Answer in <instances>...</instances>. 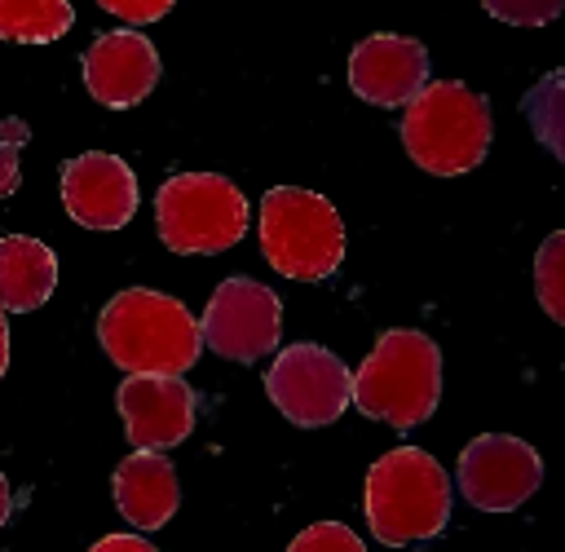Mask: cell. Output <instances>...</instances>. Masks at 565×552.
Instances as JSON below:
<instances>
[{
  "mask_svg": "<svg viewBox=\"0 0 565 552\" xmlns=\"http://www.w3.org/2000/svg\"><path fill=\"white\" fill-rule=\"evenodd\" d=\"M53 287H57L53 247L31 234H4L0 238V309L31 314L53 296Z\"/></svg>",
  "mask_w": 565,
  "mask_h": 552,
  "instance_id": "9a60e30c",
  "label": "cell"
},
{
  "mask_svg": "<svg viewBox=\"0 0 565 552\" xmlns=\"http://www.w3.org/2000/svg\"><path fill=\"white\" fill-rule=\"evenodd\" d=\"M459 495L481 508V512H512L521 508L539 481H543V459L530 442L512 433H481L459 450L455 464Z\"/></svg>",
  "mask_w": 565,
  "mask_h": 552,
  "instance_id": "9c48e42d",
  "label": "cell"
},
{
  "mask_svg": "<svg viewBox=\"0 0 565 552\" xmlns=\"http://www.w3.org/2000/svg\"><path fill=\"white\" fill-rule=\"evenodd\" d=\"M93 552H150V543L141 534H106L93 543Z\"/></svg>",
  "mask_w": 565,
  "mask_h": 552,
  "instance_id": "7402d4cb",
  "label": "cell"
},
{
  "mask_svg": "<svg viewBox=\"0 0 565 552\" xmlns=\"http://www.w3.org/2000/svg\"><path fill=\"white\" fill-rule=\"evenodd\" d=\"M362 508L371 534L388 548L433 539L450 521V477L428 450L397 446L366 468Z\"/></svg>",
  "mask_w": 565,
  "mask_h": 552,
  "instance_id": "277c9868",
  "label": "cell"
},
{
  "mask_svg": "<svg viewBox=\"0 0 565 552\" xmlns=\"http://www.w3.org/2000/svg\"><path fill=\"white\" fill-rule=\"evenodd\" d=\"M490 137V102L459 79H433L402 106V146L433 177L472 172L486 159Z\"/></svg>",
  "mask_w": 565,
  "mask_h": 552,
  "instance_id": "3957f363",
  "label": "cell"
},
{
  "mask_svg": "<svg viewBox=\"0 0 565 552\" xmlns=\"http://www.w3.org/2000/svg\"><path fill=\"white\" fill-rule=\"evenodd\" d=\"M265 393L269 402L300 428H322L335 424L349 411L353 393V371L322 344H287L274 367L265 371Z\"/></svg>",
  "mask_w": 565,
  "mask_h": 552,
  "instance_id": "52a82bcc",
  "label": "cell"
},
{
  "mask_svg": "<svg viewBox=\"0 0 565 552\" xmlns=\"http://www.w3.org/2000/svg\"><path fill=\"white\" fill-rule=\"evenodd\" d=\"M79 66H84V88L93 93V102H102L110 110L137 106L159 84V49L137 26L97 35L84 49Z\"/></svg>",
  "mask_w": 565,
  "mask_h": 552,
  "instance_id": "7c38bea8",
  "label": "cell"
},
{
  "mask_svg": "<svg viewBox=\"0 0 565 552\" xmlns=\"http://www.w3.org/2000/svg\"><path fill=\"white\" fill-rule=\"evenodd\" d=\"M199 336L212 353L230 362H260L265 353L278 349L282 300L274 287L256 278H225L199 318Z\"/></svg>",
  "mask_w": 565,
  "mask_h": 552,
  "instance_id": "ba28073f",
  "label": "cell"
},
{
  "mask_svg": "<svg viewBox=\"0 0 565 552\" xmlns=\"http://www.w3.org/2000/svg\"><path fill=\"white\" fill-rule=\"evenodd\" d=\"M9 371V322H4V309H0V375Z\"/></svg>",
  "mask_w": 565,
  "mask_h": 552,
  "instance_id": "cb8c5ba5",
  "label": "cell"
},
{
  "mask_svg": "<svg viewBox=\"0 0 565 552\" xmlns=\"http://www.w3.org/2000/svg\"><path fill=\"white\" fill-rule=\"evenodd\" d=\"M62 203L84 230H124L137 212V177L119 155H75L62 163Z\"/></svg>",
  "mask_w": 565,
  "mask_h": 552,
  "instance_id": "8fae6325",
  "label": "cell"
},
{
  "mask_svg": "<svg viewBox=\"0 0 565 552\" xmlns=\"http://www.w3.org/2000/svg\"><path fill=\"white\" fill-rule=\"evenodd\" d=\"M291 552H362V539L340 521H318L291 539Z\"/></svg>",
  "mask_w": 565,
  "mask_h": 552,
  "instance_id": "d6986e66",
  "label": "cell"
},
{
  "mask_svg": "<svg viewBox=\"0 0 565 552\" xmlns=\"http://www.w3.org/2000/svg\"><path fill=\"white\" fill-rule=\"evenodd\" d=\"M115 406L124 415L128 442L141 450H168L190 437L199 397L181 375H150L128 371V380L115 393Z\"/></svg>",
  "mask_w": 565,
  "mask_h": 552,
  "instance_id": "30bf717a",
  "label": "cell"
},
{
  "mask_svg": "<svg viewBox=\"0 0 565 552\" xmlns=\"http://www.w3.org/2000/svg\"><path fill=\"white\" fill-rule=\"evenodd\" d=\"M154 225L177 256H216L247 234V199L221 172H177L154 194Z\"/></svg>",
  "mask_w": 565,
  "mask_h": 552,
  "instance_id": "8992f818",
  "label": "cell"
},
{
  "mask_svg": "<svg viewBox=\"0 0 565 552\" xmlns=\"http://www.w3.org/2000/svg\"><path fill=\"white\" fill-rule=\"evenodd\" d=\"M97 4L128 26H146V22H159L177 0H97Z\"/></svg>",
  "mask_w": 565,
  "mask_h": 552,
  "instance_id": "44dd1931",
  "label": "cell"
},
{
  "mask_svg": "<svg viewBox=\"0 0 565 552\" xmlns=\"http://www.w3.org/2000/svg\"><path fill=\"white\" fill-rule=\"evenodd\" d=\"M428 84V53L415 35L375 31L349 53V88L371 106H406Z\"/></svg>",
  "mask_w": 565,
  "mask_h": 552,
  "instance_id": "4fadbf2b",
  "label": "cell"
},
{
  "mask_svg": "<svg viewBox=\"0 0 565 552\" xmlns=\"http://www.w3.org/2000/svg\"><path fill=\"white\" fill-rule=\"evenodd\" d=\"M534 287L552 322H565V234H547L534 261Z\"/></svg>",
  "mask_w": 565,
  "mask_h": 552,
  "instance_id": "e0dca14e",
  "label": "cell"
},
{
  "mask_svg": "<svg viewBox=\"0 0 565 552\" xmlns=\"http://www.w3.org/2000/svg\"><path fill=\"white\" fill-rule=\"evenodd\" d=\"M181 503L177 468L163 450H132L115 468V508L132 530H159Z\"/></svg>",
  "mask_w": 565,
  "mask_h": 552,
  "instance_id": "5bb4252c",
  "label": "cell"
},
{
  "mask_svg": "<svg viewBox=\"0 0 565 552\" xmlns=\"http://www.w3.org/2000/svg\"><path fill=\"white\" fill-rule=\"evenodd\" d=\"M9 512H13V495H9V477L0 473V526L9 521Z\"/></svg>",
  "mask_w": 565,
  "mask_h": 552,
  "instance_id": "603a6c76",
  "label": "cell"
},
{
  "mask_svg": "<svg viewBox=\"0 0 565 552\" xmlns=\"http://www.w3.org/2000/svg\"><path fill=\"white\" fill-rule=\"evenodd\" d=\"M260 252L282 278H331L344 261V221L331 199L300 185H274L260 199Z\"/></svg>",
  "mask_w": 565,
  "mask_h": 552,
  "instance_id": "5b68a950",
  "label": "cell"
},
{
  "mask_svg": "<svg viewBox=\"0 0 565 552\" xmlns=\"http://www.w3.org/2000/svg\"><path fill=\"white\" fill-rule=\"evenodd\" d=\"M26 124L18 119V115H9V119H0V194H13L18 190V181H22V172H18V150L26 146Z\"/></svg>",
  "mask_w": 565,
  "mask_h": 552,
  "instance_id": "ffe728a7",
  "label": "cell"
},
{
  "mask_svg": "<svg viewBox=\"0 0 565 552\" xmlns=\"http://www.w3.org/2000/svg\"><path fill=\"white\" fill-rule=\"evenodd\" d=\"M97 340L119 371H150V375H185L199 353V318L168 291L124 287L97 314Z\"/></svg>",
  "mask_w": 565,
  "mask_h": 552,
  "instance_id": "6da1fadb",
  "label": "cell"
},
{
  "mask_svg": "<svg viewBox=\"0 0 565 552\" xmlns=\"http://www.w3.org/2000/svg\"><path fill=\"white\" fill-rule=\"evenodd\" d=\"M349 402L362 415L384 420L397 433L424 424L441 402V349H437V340L415 331V327L384 331L375 340V349L362 358Z\"/></svg>",
  "mask_w": 565,
  "mask_h": 552,
  "instance_id": "7a4b0ae2",
  "label": "cell"
},
{
  "mask_svg": "<svg viewBox=\"0 0 565 552\" xmlns=\"http://www.w3.org/2000/svg\"><path fill=\"white\" fill-rule=\"evenodd\" d=\"M481 9L508 26H543V22L561 18L565 0H481Z\"/></svg>",
  "mask_w": 565,
  "mask_h": 552,
  "instance_id": "ac0fdd59",
  "label": "cell"
},
{
  "mask_svg": "<svg viewBox=\"0 0 565 552\" xmlns=\"http://www.w3.org/2000/svg\"><path fill=\"white\" fill-rule=\"evenodd\" d=\"M71 22V0H0V40L9 44H53Z\"/></svg>",
  "mask_w": 565,
  "mask_h": 552,
  "instance_id": "2e32d148",
  "label": "cell"
}]
</instances>
